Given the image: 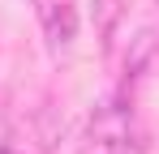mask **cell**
<instances>
[{
  "label": "cell",
  "mask_w": 159,
  "mask_h": 154,
  "mask_svg": "<svg viewBox=\"0 0 159 154\" xmlns=\"http://www.w3.org/2000/svg\"><path fill=\"white\" fill-rule=\"evenodd\" d=\"M43 26H48V39H52V47H69L73 43V34H78V17H73V4H65V0H43Z\"/></svg>",
  "instance_id": "6da1fadb"
},
{
  "label": "cell",
  "mask_w": 159,
  "mask_h": 154,
  "mask_svg": "<svg viewBox=\"0 0 159 154\" xmlns=\"http://www.w3.org/2000/svg\"><path fill=\"white\" fill-rule=\"evenodd\" d=\"M120 22V0H95V26H99V39L103 47H112V30Z\"/></svg>",
  "instance_id": "7a4b0ae2"
},
{
  "label": "cell",
  "mask_w": 159,
  "mask_h": 154,
  "mask_svg": "<svg viewBox=\"0 0 159 154\" xmlns=\"http://www.w3.org/2000/svg\"><path fill=\"white\" fill-rule=\"evenodd\" d=\"M107 154H142V141L125 128L120 137H112V141H107Z\"/></svg>",
  "instance_id": "3957f363"
},
{
  "label": "cell",
  "mask_w": 159,
  "mask_h": 154,
  "mask_svg": "<svg viewBox=\"0 0 159 154\" xmlns=\"http://www.w3.org/2000/svg\"><path fill=\"white\" fill-rule=\"evenodd\" d=\"M0 154H17V150H13V146H0Z\"/></svg>",
  "instance_id": "277c9868"
}]
</instances>
